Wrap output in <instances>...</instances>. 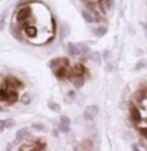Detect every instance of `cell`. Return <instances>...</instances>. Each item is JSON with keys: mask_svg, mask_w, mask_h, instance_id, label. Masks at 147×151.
I'll return each instance as SVG.
<instances>
[{"mask_svg": "<svg viewBox=\"0 0 147 151\" xmlns=\"http://www.w3.org/2000/svg\"><path fill=\"white\" fill-rule=\"evenodd\" d=\"M49 68L52 73L56 76L59 80H67L68 70L70 68V63L68 58H55L49 61Z\"/></svg>", "mask_w": 147, "mask_h": 151, "instance_id": "obj_1", "label": "cell"}, {"mask_svg": "<svg viewBox=\"0 0 147 151\" xmlns=\"http://www.w3.org/2000/svg\"><path fill=\"white\" fill-rule=\"evenodd\" d=\"M14 87L9 86L5 82H3V86L0 87V103H4L7 106H12L18 102L20 95Z\"/></svg>", "mask_w": 147, "mask_h": 151, "instance_id": "obj_2", "label": "cell"}, {"mask_svg": "<svg viewBox=\"0 0 147 151\" xmlns=\"http://www.w3.org/2000/svg\"><path fill=\"white\" fill-rule=\"evenodd\" d=\"M86 68L85 65L82 64V63H77V64H74L73 67L69 68V70H68V77L67 80H73V78H77V77H83V76L86 74Z\"/></svg>", "mask_w": 147, "mask_h": 151, "instance_id": "obj_3", "label": "cell"}, {"mask_svg": "<svg viewBox=\"0 0 147 151\" xmlns=\"http://www.w3.org/2000/svg\"><path fill=\"white\" fill-rule=\"evenodd\" d=\"M99 113V107L95 106V104H91V106H87L83 111V119L87 121H91L96 117V115Z\"/></svg>", "mask_w": 147, "mask_h": 151, "instance_id": "obj_4", "label": "cell"}, {"mask_svg": "<svg viewBox=\"0 0 147 151\" xmlns=\"http://www.w3.org/2000/svg\"><path fill=\"white\" fill-rule=\"evenodd\" d=\"M31 136V132H30V128H22V129H20V130L16 133V139H14V142L13 145H18V143H21L24 139H27Z\"/></svg>", "mask_w": 147, "mask_h": 151, "instance_id": "obj_5", "label": "cell"}, {"mask_svg": "<svg viewBox=\"0 0 147 151\" xmlns=\"http://www.w3.org/2000/svg\"><path fill=\"white\" fill-rule=\"evenodd\" d=\"M3 82H5L7 85H9V86L14 87L16 90H20V89H22L24 87L22 81H20L17 77H14V76H8V77H5Z\"/></svg>", "mask_w": 147, "mask_h": 151, "instance_id": "obj_6", "label": "cell"}, {"mask_svg": "<svg viewBox=\"0 0 147 151\" xmlns=\"http://www.w3.org/2000/svg\"><path fill=\"white\" fill-rule=\"evenodd\" d=\"M100 13H105V11H111L115 5V0H98Z\"/></svg>", "mask_w": 147, "mask_h": 151, "instance_id": "obj_7", "label": "cell"}, {"mask_svg": "<svg viewBox=\"0 0 147 151\" xmlns=\"http://www.w3.org/2000/svg\"><path fill=\"white\" fill-rule=\"evenodd\" d=\"M130 116H132V120L136 122V124H139V122L142 121V115H141L138 108H137L134 104L130 106Z\"/></svg>", "mask_w": 147, "mask_h": 151, "instance_id": "obj_8", "label": "cell"}, {"mask_svg": "<svg viewBox=\"0 0 147 151\" xmlns=\"http://www.w3.org/2000/svg\"><path fill=\"white\" fill-rule=\"evenodd\" d=\"M68 52L72 56H81L80 47H78L77 43H68Z\"/></svg>", "mask_w": 147, "mask_h": 151, "instance_id": "obj_9", "label": "cell"}, {"mask_svg": "<svg viewBox=\"0 0 147 151\" xmlns=\"http://www.w3.org/2000/svg\"><path fill=\"white\" fill-rule=\"evenodd\" d=\"M107 31H108L107 26H98V27H95V29H93L91 33L96 38H102V37H104L105 34H107Z\"/></svg>", "mask_w": 147, "mask_h": 151, "instance_id": "obj_10", "label": "cell"}, {"mask_svg": "<svg viewBox=\"0 0 147 151\" xmlns=\"http://www.w3.org/2000/svg\"><path fill=\"white\" fill-rule=\"evenodd\" d=\"M70 34V26H69V24H67V22H62L61 24V29H60V38L61 39H65L68 35Z\"/></svg>", "mask_w": 147, "mask_h": 151, "instance_id": "obj_11", "label": "cell"}, {"mask_svg": "<svg viewBox=\"0 0 147 151\" xmlns=\"http://www.w3.org/2000/svg\"><path fill=\"white\" fill-rule=\"evenodd\" d=\"M82 17H83V20H85L87 24H93V22H95L94 14H93L90 11H87V9H83V11H82Z\"/></svg>", "mask_w": 147, "mask_h": 151, "instance_id": "obj_12", "label": "cell"}, {"mask_svg": "<svg viewBox=\"0 0 147 151\" xmlns=\"http://www.w3.org/2000/svg\"><path fill=\"white\" fill-rule=\"evenodd\" d=\"M72 83H73V86L76 87V89H81V87L83 86V83H85V77L73 78V80H72Z\"/></svg>", "mask_w": 147, "mask_h": 151, "instance_id": "obj_13", "label": "cell"}, {"mask_svg": "<svg viewBox=\"0 0 147 151\" xmlns=\"http://www.w3.org/2000/svg\"><path fill=\"white\" fill-rule=\"evenodd\" d=\"M81 151H93V142L90 139H85L81 143Z\"/></svg>", "mask_w": 147, "mask_h": 151, "instance_id": "obj_14", "label": "cell"}, {"mask_svg": "<svg viewBox=\"0 0 147 151\" xmlns=\"http://www.w3.org/2000/svg\"><path fill=\"white\" fill-rule=\"evenodd\" d=\"M47 107H48L52 112H60V109H61L60 104H59V103H56V102H54V100H48V102H47Z\"/></svg>", "mask_w": 147, "mask_h": 151, "instance_id": "obj_15", "label": "cell"}, {"mask_svg": "<svg viewBox=\"0 0 147 151\" xmlns=\"http://www.w3.org/2000/svg\"><path fill=\"white\" fill-rule=\"evenodd\" d=\"M20 99H21V103H24V104H30L31 103V95L29 93H24Z\"/></svg>", "mask_w": 147, "mask_h": 151, "instance_id": "obj_16", "label": "cell"}, {"mask_svg": "<svg viewBox=\"0 0 147 151\" xmlns=\"http://www.w3.org/2000/svg\"><path fill=\"white\" fill-rule=\"evenodd\" d=\"M146 67H147V61L146 60H139V61H137L134 69H136L137 72H139V70H142V69H145Z\"/></svg>", "mask_w": 147, "mask_h": 151, "instance_id": "obj_17", "label": "cell"}, {"mask_svg": "<svg viewBox=\"0 0 147 151\" xmlns=\"http://www.w3.org/2000/svg\"><path fill=\"white\" fill-rule=\"evenodd\" d=\"M31 128L37 132H44L46 130V127L43 124H40V122H34V124H31Z\"/></svg>", "mask_w": 147, "mask_h": 151, "instance_id": "obj_18", "label": "cell"}, {"mask_svg": "<svg viewBox=\"0 0 147 151\" xmlns=\"http://www.w3.org/2000/svg\"><path fill=\"white\" fill-rule=\"evenodd\" d=\"M90 60H94V61H95L96 63V64H100V61H102V59H100V55H99V53L98 52H91V55H90Z\"/></svg>", "mask_w": 147, "mask_h": 151, "instance_id": "obj_19", "label": "cell"}, {"mask_svg": "<svg viewBox=\"0 0 147 151\" xmlns=\"http://www.w3.org/2000/svg\"><path fill=\"white\" fill-rule=\"evenodd\" d=\"M59 130L62 132V133H69L70 132V125H65V124H59Z\"/></svg>", "mask_w": 147, "mask_h": 151, "instance_id": "obj_20", "label": "cell"}, {"mask_svg": "<svg viewBox=\"0 0 147 151\" xmlns=\"http://www.w3.org/2000/svg\"><path fill=\"white\" fill-rule=\"evenodd\" d=\"M5 17H7V12H3L0 16V30H3L5 26Z\"/></svg>", "mask_w": 147, "mask_h": 151, "instance_id": "obj_21", "label": "cell"}, {"mask_svg": "<svg viewBox=\"0 0 147 151\" xmlns=\"http://www.w3.org/2000/svg\"><path fill=\"white\" fill-rule=\"evenodd\" d=\"M4 125H5V128H13L16 125V121L13 120V119H5Z\"/></svg>", "mask_w": 147, "mask_h": 151, "instance_id": "obj_22", "label": "cell"}, {"mask_svg": "<svg viewBox=\"0 0 147 151\" xmlns=\"http://www.w3.org/2000/svg\"><path fill=\"white\" fill-rule=\"evenodd\" d=\"M60 122H61V124H65V125H70V124H72L70 119L68 117L67 115H61V116H60Z\"/></svg>", "mask_w": 147, "mask_h": 151, "instance_id": "obj_23", "label": "cell"}, {"mask_svg": "<svg viewBox=\"0 0 147 151\" xmlns=\"http://www.w3.org/2000/svg\"><path fill=\"white\" fill-rule=\"evenodd\" d=\"M132 150H133V151H142V150L139 149V146H138L137 143H133V145H132Z\"/></svg>", "mask_w": 147, "mask_h": 151, "instance_id": "obj_24", "label": "cell"}, {"mask_svg": "<svg viewBox=\"0 0 147 151\" xmlns=\"http://www.w3.org/2000/svg\"><path fill=\"white\" fill-rule=\"evenodd\" d=\"M5 129V125H4V120H0V133Z\"/></svg>", "mask_w": 147, "mask_h": 151, "instance_id": "obj_25", "label": "cell"}, {"mask_svg": "<svg viewBox=\"0 0 147 151\" xmlns=\"http://www.w3.org/2000/svg\"><path fill=\"white\" fill-rule=\"evenodd\" d=\"M68 96H69L70 99H74V98H76V93H74V91H69V94H68Z\"/></svg>", "mask_w": 147, "mask_h": 151, "instance_id": "obj_26", "label": "cell"}, {"mask_svg": "<svg viewBox=\"0 0 147 151\" xmlns=\"http://www.w3.org/2000/svg\"><path fill=\"white\" fill-rule=\"evenodd\" d=\"M141 26H142L143 29H145V31L147 33V24H146V22H141Z\"/></svg>", "mask_w": 147, "mask_h": 151, "instance_id": "obj_27", "label": "cell"}, {"mask_svg": "<svg viewBox=\"0 0 147 151\" xmlns=\"http://www.w3.org/2000/svg\"><path fill=\"white\" fill-rule=\"evenodd\" d=\"M103 58H108V50H105V52H103Z\"/></svg>", "mask_w": 147, "mask_h": 151, "instance_id": "obj_28", "label": "cell"}]
</instances>
